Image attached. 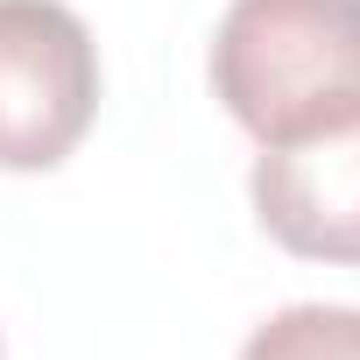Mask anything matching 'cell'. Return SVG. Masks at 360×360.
Listing matches in <instances>:
<instances>
[{
	"label": "cell",
	"instance_id": "6da1fadb",
	"mask_svg": "<svg viewBox=\"0 0 360 360\" xmlns=\"http://www.w3.org/2000/svg\"><path fill=\"white\" fill-rule=\"evenodd\" d=\"M212 99L262 148L360 127V0H233L212 36Z\"/></svg>",
	"mask_w": 360,
	"mask_h": 360
},
{
	"label": "cell",
	"instance_id": "7a4b0ae2",
	"mask_svg": "<svg viewBox=\"0 0 360 360\" xmlns=\"http://www.w3.org/2000/svg\"><path fill=\"white\" fill-rule=\"evenodd\" d=\"M99 113V43L64 0H0V169H57Z\"/></svg>",
	"mask_w": 360,
	"mask_h": 360
},
{
	"label": "cell",
	"instance_id": "3957f363",
	"mask_svg": "<svg viewBox=\"0 0 360 360\" xmlns=\"http://www.w3.org/2000/svg\"><path fill=\"white\" fill-rule=\"evenodd\" d=\"M248 198L262 233L283 255L360 269V127H339L297 148H262Z\"/></svg>",
	"mask_w": 360,
	"mask_h": 360
},
{
	"label": "cell",
	"instance_id": "277c9868",
	"mask_svg": "<svg viewBox=\"0 0 360 360\" xmlns=\"http://www.w3.org/2000/svg\"><path fill=\"white\" fill-rule=\"evenodd\" d=\"M240 360H360V311L353 304H290L248 332Z\"/></svg>",
	"mask_w": 360,
	"mask_h": 360
}]
</instances>
